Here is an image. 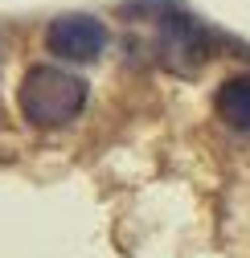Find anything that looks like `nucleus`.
<instances>
[{
	"mask_svg": "<svg viewBox=\"0 0 250 258\" xmlns=\"http://www.w3.org/2000/svg\"><path fill=\"white\" fill-rule=\"evenodd\" d=\"M86 82L66 70V66H33L25 78H21V90H17V103H21V115L41 127V132H53V127H66L82 115L86 107Z\"/></svg>",
	"mask_w": 250,
	"mask_h": 258,
	"instance_id": "obj_1",
	"label": "nucleus"
},
{
	"mask_svg": "<svg viewBox=\"0 0 250 258\" xmlns=\"http://www.w3.org/2000/svg\"><path fill=\"white\" fill-rule=\"evenodd\" d=\"M45 45L53 57L82 66V61H95L107 49V25L90 13H66L45 29Z\"/></svg>",
	"mask_w": 250,
	"mask_h": 258,
	"instance_id": "obj_2",
	"label": "nucleus"
},
{
	"mask_svg": "<svg viewBox=\"0 0 250 258\" xmlns=\"http://www.w3.org/2000/svg\"><path fill=\"white\" fill-rule=\"evenodd\" d=\"M217 115L230 132L250 140V74H234L217 90Z\"/></svg>",
	"mask_w": 250,
	"mask_h": 258,
	"instance_id": "obj_3",
	"label": "nucleus"
}]
</instances>
